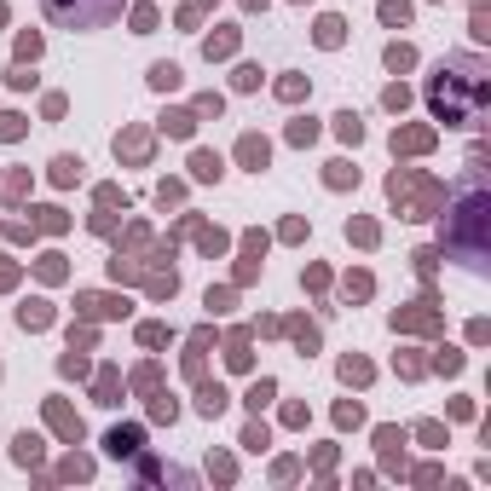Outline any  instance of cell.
<instances>
[{
  "label": "cell",
  "mask_w": 491,
  "mask_h": 491,
  "mask_svg": "<svg viewBox=\"0 0 491 491\" xmlns=\"http://www.w3.org/2000/svg\"><path fill=\"white\" fill-rule=\"evenodd\" d=\"M116 151H127L133 162H145V151H151V139H145V133H127V139H116Z\"/></svg>",
  "instance_id": "cell-19"
},
{
  "label": "cell",
  "mask_w": 491,
  "mask_h": 491,
  "mask_svg": "<svg viewBox=\"0 0 491 491\" xmlns=\"http://www.w3.org/2000/svg\"><path fill=\"white\" fill-rule=\"evenodd\" d=\"M110 457H139V428H110Z\"/></svg>",
  "instance_id": "cell-7"
},
{
  "label": "cell",
  "mask_w": 491,
  "mask_h": 491,
  "mask_svg": "<svg viewBox=\"0 0 491 491\" xmlns=\"http://www.w3.org/2000/svg\"><path fill=\"white\" fill-rule=\"evenodd\" d=\"M416 64V53L411 47H399V41H393V47H387V70H411Z\"/></svg>",
  "instance_id": "cell-22"
},
{
  "label": "cell",
  "mask_w": 491,
  "mask_h": 491,
  "mask_svg": "<svg viewBox=\"0 0 491 491\" xmlns=\"http://www.w3.org/2000/svg\"><path fill=\"white\" fill-rule=\"evenodd\" d=\"M485 220H491V203H485V185L480 173H468L463 197L451 203V214H445V249H451L468 272H485L491 266V249H485Z\"/></svg>",
  "instance_id": "cell-2"
},
{
  "label": "cell",
  "mask_w": 491,
  "mask_h": 491,
  "mask_svg": "<svg viewBox=\"0 0 491 491\" xmlns=\"http://www.w3.org/2000/svg\"><path fill=\"white\" fill-rule=\"evenodd\" d=\"M53 180H58V185H75V180H81V156H58V162H53Z\"/></svg>",
  "instance_id": "cell-14"
},
{
  "label": "cell",
  "mask_w": 491,
  "mask_h": 491,
  "mask_svg": "<svg viewBox=\"0 0 491 491\" xmlns=\"http://www.w3.org/2000/svg\"><path fill=\"white\" fill-rule=\"evenodd\" d=\"M35 457H41V439L23 433V439H18V463H35Z\"/></svg>",
  "instance_id": "cell-26"
},
{
  "label": "cell",
  "mask_w": 491,
  "mask_h": 491,
  "mask_svg": "<svg viewBox=\"0 0 491 491\" xmlns=\"http://www.w3.org/2000/svg\"><path fill=\"white\" fill-rule=\"evenodd\" d=\"M18 324H23V330H47V324H53V306H47V301H23V306H18Z\"/></svg>",
  "instance_id": "cell-6"
},
{
  "label": "cell",
  "mask_w": 491,
  "mask_h": 491,
  "mask_svg": "<svg viewBox=\"0 0 491 491\" xmlns=\"http://www.w3.org/2000/svg\"><path fill=\"white\" fill-rule=\"evenodd\" d=\"M41 53V35H18V58H35Z\"/></svg>",
  "instance_id": "cell-31"
},
{
  "label": "cell",
  "mask_w": 491,
  "mask_h": 491,
  "mask_svg": "<svg viewBox=\"0 0 491 491\" xmlns=\"http://www.w3.org/2000/svg\"><path fill=\"white\" fill-rule=\"evenodd\" d=\"M324 180L341 191V185H359V168H347V162H330V173H324Z\"/></svg>",
  "instance_id": "cell-18"
},
{
  "label": "cell",
  "mask_w": 491,
  "mask_h": 491,
  "mask_svg": "<svg viewBox=\"0 0 491 491\" xmlns=\"http://www.w3.org/2000/svg\"><path fill=\"white\" fill-rule=\"evenodd\" d=\"M341 382H370V365L365 359H341Z\"/></svg>",
  "instance_id": "cell-24"
},
{
  "label": "cell",
  "mask_w": 491,
  "mask_h": 491,
  "mask_svg": "<svg viewBox=\"0 0 491 491\" xmlns=\"http://www.w3.org/2000/svg\"><path fill=\"white\" fill-rule=\"evenodd\" d=\"M341 18H318V47H341Z\"/></svg>",
  "instance_id": "cell-16"
},
{
  "label": "cell",
  "mask_w": 491,
  "mask_h": 491,
  "mask_svg": "<svg viewBox=\"0 0 491 491\" xmlns=\"http://www.w3.org/2000/svg\"><path fill=\"white\" fill-rule=\"evenodd\" d=\"M87 312H99V318H116V312H127V301H110V295H81Z\"/></svg>",
  "instance_id": "cell-11"
},
{
  "label": "cell",
  "mask_w": 491,
  "mask_h": 491,
  "mask_svg": "<svg viewBox=\"0 0 491 491\" xmlns=\"http://www.w3.org/2000/svg\"><path fill=\"white\" fill-rule=\"evenodd\" d=\"M272 393H278V387H272V382H254V387H249V405H254V411H260V405H266V399H272Z\"/></svg>",
  "instance_id": "cell-29"
},
{
  "label": "cell",
  "mask_w": 491,
  "mask_h": 491,
  "mask_svg": "<svg viewBox=\"0 0 491 491\" xmlns=\"http://www.w3.org/2000/svg\"><path fill=\"white\" fill-rule=\"evenodd\" d=\"M23 133V116H0V139H18Z\"/></svg>",
  "instance_id": "cell-30"
},
{
  "label": "cell",
  "mask_w": 491,
  "mask_h": 491,
  "mask_svg": "<svg viewBox=\"0 0 491 491\" xmlns=\"http://www.w3.org/2000/svg\"><path fill=\"white\" fill-rule=\"evenodd\" d=\"M47 416H53V428H58V433H70V439H81V422H75V416H70V411L58 405V399H53V405H47Z\"/></svg>",
  "instance_id": "cell-13"
},
{
  "label": "cell",
  "mask_w": 491,
  "mask_h": 491,
  "mask_svg": "<svg viewBox=\"0 0 491 491\" xmlns=\"http://www.w3.org/2000/svg\"><path fill=\"white\" fill-rule=\"evenodd\" d=\"M0 23H6V6H0Z\"/></svg>",
  "instance_id": "cell-35"
},
{
  "label": "cell",
  "mask_w": 491,
  "mask_h": 491,
  "mask_svg": "<svg viewBox=\"0 0 491 491\" xmlns=\"http://www.w3.org/2000/svg\"><path fill=\"white\" fill-rule=\"evenodd\" d=\"M151 87H162V93L180 87V64H151Z\"/></svg>",
  "instance_id": "cell-15"
},
{
  "label": "cell",
  "mask_w": 491,
  "mask_h": 491,
  "mask_svg": "<svg viewBox=\"0 0 491 491\" xmlns=\"http://www.w3.org/2000/svg\"><path fill=\"white\" fill-rule=\"evenodd\" d=\"M162 127L173 133V139H191V127H197V110H168V116H162Z\"/></svg>",
  "instance_id": "cell-9"
},
{
  "label": "cell",
  "mask_w": 491,
  "mask_h": 491,
  "mask_svg": "<svg viewBox=\"0 0 491 491\" xmlns=\"http://www.w3.org/2000/svg\"><path fill=\"white\" fill-rule=\"evenodd\" d=\"M237 156H243V162H249V168L260 173V168H266V156H272V145H266L260 133H243V145H237Z\"/></svg>",
  "instance_id": "cell-5"
},
{
  "label": "cell",
  "mask_w": 491,
  "mask_h": 491,
  "mask_svg": "<svg viewBox=\"0 0 491 491\" xmlns=\"http://www.w3.org/2000/svg\"><path fill=\"white\" fill-rule=\"evenodd\" d=\"M485 99H491V81H485V64L474 53H451L428 81V110L445 127H474L485 116Z\"/></svg>",
  "instance_id": "cell-1"
},
{
  "label": "cell",
  "mask_w": 491,
  "mask_h": 491,
  "mask_svg": "<svg viewBox=\"0 0 491 491\" xmlns=\"http://www.w3.org/2000/svg\"><path fill=\"white\" fill-rule=\"evenodd\" d=\"M237 47V29H220V35H208V58H226Z\"/></svg>",
  "instance_id": "cell-17"
},
{
  "label": "cell",
  "mask_w": 491,
  "mask_h": 491,
  "mask_svg": "<svg viewBox=\"0 0 491 491\" xmlns=\"http://www.w3.org/2000/svg\"><path fill=\"white\" fill-rule=\"evenodd\" d=\"M133 23H139V35H151V29H156V12H151V6H139V12H133Z\"/></svg>",
  "instance_id": "cell-32"
},
{
  "label": "cell",
  "mask_w": 491,
  "mask_h": 491,
  "mask_svg": "<svg viewBox=\"0 0 491 491\" xmlns=\"http://www.w3.org/2000/svg\"><path fill=\"white\" fill-rule=\"evenodd\" d=\"M382 23H411V6L405 0H382Z\"/></svg>",
  "instance_id": "cell-20"
},
{
  "label": "cell",
  "mask_w": 491,
  "mask_h": 491,
  "mask_svg": "<svg viewBox=\"0 0 491 491\" xmlns=\"http://www.w3.org/2000/svg\"><path fill=\"white\" fill-rule=\"evenodd\" d=\"M191 173H197V180H220V173H226V162H220L214 151H197V156H191Z\"/></svg>",
  "instance_id": "cell-10"
},
{
  "label": "cell",
  "mask_w": 491,
  "mask_h": 491,
  "mask_svg": "<svg viewBox=\"0 0 491 491\" xmlns=\"http://www.w3.org/2000/svg\"><path fill=\"white\" fill-rule=\"evenodd\" d=\"M289 139H295V145H312V139H318V122H295Z\"/></svg>",
  "instance_id": "cell-25"
},
{
  "label": "cell",
  "mask_w": 491,
  "mask_h": 491,
  "mask_svg": "<svg viewBox=\"0 0 491 491\" xmlns=\"http://www.w3.org/2000/svg\"><path fill=\"white\" fill-rule=\"evenodd\" d=\"M335 133H341L347 145H359V139H365V122L352 116V110H341V116H335Z\"/></svg>",
  "instance_id": "cell-12"
},
{
  "label": "cell",
  "mask_w": 491,
  "mask_h": 491,
  "mask_svg": "<svg viewBox=\"0 0 491 491\" xmlns=\"http://www.w3.org/2000/svg\"><path fill=\"white\" fill-rule=\"evenodd\" d=\"M347 237H359V243H376V226H370V220H352V226H347Z\"/></svg>",
  "instance_id": "cell-28"
},
{
  "label": "cell",
  "mask_w": 491,
  "mask_h": 491,
  "mask_svg": "<svg viewBox=\"0 0 491 491\" xmlns=\"http://www.w3.org/2000/svg\"><path fill=\"white\" fill-rule=\"evenodd\" d=\"M237 87H243V93H249V87H260V70H254V64H243V70H237Z\"/></svg>",
  "instance_id": "cell-33"
},
{
  "label": "cell",
  "mask_w": 491,
  "mask_h": 491,
  "mask_svg": "<svg viewBox=\"0 0 491 491\" xmlns=\"http://www.w3.org/2000/svg\"><path fill=\"white\" fill-rule=\"evenodd\" d=\"M433 145V133L428 127H405V133H393V151H428Z\"/></svg>",
  "instance_id": "cell-8"
},
{
  "label": "cell",
  "mask_w": 491,
  "mask_h": 491,
  "mask_svg": "<svg viewBox=\"0 0 491 491\" xmlns=\"http://www.w3.org/2000/svg\"><path fill=\"white\" fill-rule=\"evenodd\" d=\"M139 335H145V347H162V341H168V330H162V324H145Z\"/></svg>",
  "instance_id": "cell-34"
},
{
  "label": "cell",
  "mask_w": 491,
  "mask_h": 491,
  "mask_svg": "<svg viewBox=\"0 0 491 491\" xmlns=\"http://www.w3.org/2000/svg\"><path fill=\"white\" fill-rule=\"evenodd\" d=\"M382 104H387V110H405V104H411V93H405V87H387Z\"/></svg>",
  "instance_id": "cell-27"
},
{
  "label": "cell",
  "mask_w": 491,
  "mask_h": 491,
  "mask_svg": "<svg viewBox=\"0 0 491 491\" xmlns=\"http://www.w3.org/2000/svg\"><path fill=\"white\" fill-rule=\"evenodd\" d=\"M387 191H393V203H399L405 220H428L439 208V185L428 180V173H405V168H399L393 180H387Z\"/></svg>",
  "instance_id": "cell-4"
},
{
  "label": "cell",
  "mask_w": 491,
  "mask_h": 491,
  "mask_svg": "<svg viewBox=\"0 0 491 491\" xmlns=\"http://www.w3.org/2000/svg\"><path fill=\"white\" fill-rule=\"evenodd\" d=\"M127 0H41V12H47V23L58 29H104L122 18Z\"/></svg>",
  "instance_id": "cell-3"
},
{
  "label": "cell",
  "mask_w": 491,
  "mask_h": 491,
  "mask_svg": "<svg viewBox=\"0 0 491 491\" xmlns=\"http://www.w3.org/2000/svg\"><path fill=\"white\" fill-rule=\"evenodd\" d=\"M278 99H284V104H295V99H306V81H301V75H289V81H278Z\"/></svg>",
  "instance_id": "cell-23"
},
{
  "label": "cell",
  "mask_w": 491,
  "mask_h": 491,
  "mask_svg": "<svg viewBox=\"0 0 491 491\" xmlns=\"http://www.w3.org/2000/svg\"><path fill=\"white\" fill-rule=\"evenodd\" d=\"M226 411V387H203V416H220Z\"/></svg>",
  "instance_id": "cell-21"
}]
</instances>
